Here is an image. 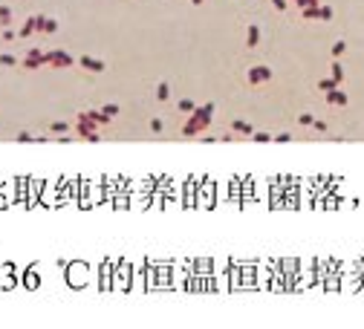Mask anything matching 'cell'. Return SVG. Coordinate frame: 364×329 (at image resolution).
<instances>
[{
    "mask_svg": "<svg viewBox=\"0 0 364 329\" xmlns=\"http://www.w3.org/2000/svg\"><path fill=\"white\" fill-rule=\"evenodd\" d=\"M211 116H214V104L197 107L194 113H191V118L185 122V127H182V133H185V136H197V133H203L205 127L211 125Z\"/></svg>",
    "mask_w": 364,
    "mask_h": 329,
    "instance_id": "6da1fadb",
    "label": "cell"
},
{
    "mask_svg": "<svg viewBox=\"0 0 364 329\" xmlns=\"http://www.w3.org/2000/svg\"><path fill=\"white\" fill-rule=\"evenodd\" d=\"M67 280H70V286H87L90 280V266L87 263H67Z\"/></svg>",
    "mask_w": 364,
    "mask_h": 329,
    "instance_id": "7a4b0ae2",
    "label": "cell"
},
{
    "mask_svg": "<svg viewBox=\"0 0 364 329\" xmlns=\"http://www.w3.org/2000/svg\"><path fill=\"white\" fill-rule=\"evenodd\" d=\"M110 289H122V292H125V289H130V266H127L125 260L119 263V272L113 275V283H110Z\"/></svg>",
    "mask_w": 364,
    "mask_h": 329,
    "instance_id": "3957f363",
    "label": "cell"
},
{
    "mask_svg": "<svg viewBox=\"0 0 364 329\" xmlns=\"http://www.w3.org/2000/svg\"><path fill=\"white\" fill-rule=\"evenodd\" d=\"M46 64H52V67H72V58L64 49H49L46 52Z\"/></svg>",
    "mask_w": 364,
    "mask_h": 329,
    "instance_id": "277c9868",
    "label": "cell"
},
{
    "mask_svg": "<svg viewBox=\"0 0 364 329\" xmlns=\"http://www.w3.org/2000/svg\"><path fill=\"white\" fill-rule=\"evenodd\" d=\"M46 64V52H41V49H29L26 58H23V67L26 70H38V67H44Z\"/></svg>",
    "mask_w": 364,
    "mask_h": 329,
    "instance_id": "5b68a950",
    "label": "cell"
},
{
    "mask_svg": "<svg viewBox=\"0 0 364 329\" xmlns=\"http://www.w3.org/2000/svg\"><path fill=\"white\" fill-rule=\"evenodd\" d=\"M75 130H78V136H84L87 142H98V130H96V125H93V122H84V118H78Z\"/></svg>",
    "mask_w": 364,
    "mask_h": 329,
    "instance_id": "8992f818",
    "label": "cell"
},
{
    "mask_svg": "<svg viewBox=\"0 0 364 329\" xmlns=\"http://www.w3.org/2000/svg\"><path fill=\"white\" fill-rule=\"evenodd\" d=\"M272 78V70H269V67H263V64H260V67H251L249 70V81L251 84H263V81H269Z\"/></svg>",
    "mask_w": 364,
    "mask_h": 329,
    "instance_id": "52a82bcc",
    "label": "cell"
},
{
    "mask_svg": "<svg viewBox=\"0 0 364 329\" xmlns=\"http://www.w3.org/2000/svg\"><path fill=\"white\" fill-rule=\"evenodd\" d=\"M35 23H38V32H46V35L58 32V20H55V18H44V15H35Z\"/></svg>",
    "mask_w": 364,
    "mask_h": 329,
    "instance_id": "ba28073f",
    "label": "cell"
},
{
    "mask_svg": "<svg viewBox=\"0 0 364 329\" xmlns=\"http://www.w3.org/2000/svg\"><path fill=\"white\" fill-rule=\"evenodd\" d=\"M81 67L90 72H104V61H96V58H87V55L81 58Z\"/></svg>",
    "mask_w": 364,
    "mask_h": 329,
    "instance_id": "9c48e42d",
    "label": "cell"
},
{
    "mask_svg": "<svg viewBox=\"0 0 364 329\" xmlns=\"http://www.w3.org/2000/svg\"><path fill=\"white\" fill-rule=\"evenodd\" d=\"M38 283H41V275H38V268H29L26 275H23V286H26V289H35Z\"/></svg>",
    "mask_w": 364,
    "mask_h": 329,
    "instance_id": "30bf717a",
    "label": "cell"
},
{
    "mask_svg": "<svg viewBox=\"0 0 364 329\" xmlns=\"http://www.w3.org/2000/svg\"><path fill=\"white\" fill-rule=\"evenodd\" d=\"M327 101H329V104H338V107H344L347 101H350V98H347L344 93H341V89H332V93H327Z\"/></svg>",
    "mask_w": 364,
    "mask_h": 329,
    "instance_id": "8fae6325",
    "label": "cell"
},
{
    "mask_svg": "<svg viewBox=\"0 0 364 329\" xmlns=\"http://www.w3.org/2000/svg\"><path fill=\"white\" fill-rule=\"evenodd\" d=\"M32 32H38V23H35V18H29L26 23H23V29H20L18 35H20V38H26V35H32Z\"/></svg>",
    "mask_w": 364,
    "mask_h": 329,
    "instance_id": "7c38bea8",
    "label": "cell"
},
{
    "mask_svg": "<svg viewBox=\"0 0 364 329\" xmlns=\"http://www.w3.org/2000/svg\"><path fill=\"white\" fill-rule=\"evenodd\" d=\"M0 26H12V9L9 6H0Z\"/></svg>",
    "mask_w": 364,
    "mask_h": 329,
    "instance_id": "4fadbf2b",
    "label": "cell"
},
{
    "mask_svg": "<svg viewBox=\"0 0 364 329\" xmlns=\"http://www.w3.org/2000/svg\"><path fill=\"white\" fill-rule=\"evenodd\" d=\"M156 98H159V101H168V98H171V87L165 84V81L156 87Z\"/></svg>",
    "mask_w": 364,
    "mask_h": 329,
    "instance_id": "5bb4252c",
    "label": "cell"
},
{
    "mask_svg": "<svg viewBox=\"0 0 364 329\" xmlns=\"http://www.w3.org/2000/svg\"><path fill=\"white\" fill-rule=\"evenodd\" d=\"M258 41H260V29H258V26H249V38H246V44H249V46H258Z\"/></svg>",
    "mask_w": 364,
    "mask_h": 329,
    "instance_id": "9a60e30c",
    "label": "cell"
},
{
    "mask_svg": "<svg viewBox=\"0 0 364 329\" xmlns=\"http://www.w3.org/2000/svg\"><path fill=\"white\" fill-rule=\"evenodd\" d=\"M344 52H347V44H344V41H335V44H332V55H335V58H341Z\"/></svg>",
    "mask_w": 364,
    "mask_h": 329,
    "instance_id": "2e32d148",
    "label": "cell"
},
{
    "mask_svg": "<svg viewBox=\"0 0 364 329\" xmlns=\"http://www.w3.org/2000/svg\"><path fill=\"white\" fill-rule=\"evenodd\" d=\"M0 64H3V67H15V64H18V58H15V55H9V52H3V55H0Z\"/></svg>",
    "mask_w": 364,
    "mask_h": 329,
    "instance_id": "e0dca14e",
    "label": "cell"
},
{
    "mask_svg": "<svg viewBox=\"0 0 364 329\" xmlns=\"http://www.w3.org/2000/svg\"><path fill=\"white\" fill-rule=\"evenodd\" d=\"M329 78L335 81V84H338L341 78H344V70H341V64H332V75H329Z\"/></svg>",
    "mask_w": 364,
    "mask_h": 329,
    "instance_id": "ac0fdd59",
    "label": "cell"
},
{
    "mask_svg": "<svg viewBox=\"0 0 364 329\" xmlns=\"http://www.w3.org/2000/svg\"><path fill=\"white\" fill-rule=\"evenodd\" d=\"M318 87L324 89V93H332V89H335L338 84H335V81H332V78H324V81H321V84H318Z\"/></svg>",
    "mask_w": 364,
    "mask_h": 329,
    "instance_id": "d6986e66",
    "label": "cell"
},
{
    "mask_svg": "<svg viewBox=\"0 0 364 329\" xmlns=\"http://www.w3.org/2000/svg\"><path fill=\"white\" fill-rule=\"evenodd\" d=\"M231 127H234L237 133H246V136L251 133V125H246V122H234V125H231Z\"/></svg>",
    "mask_w": 364,
    "mask_h": 329,
    "instance_id": "ffe728a7",
    "label": "cell"
},
{
    "mask_svg": "<svg viewBox=\"0 0 364 329\" xmlns=\"http://www.w3.org/2000/svg\"><path fill=\"white\" fill-rule=\"evenodd\" d=\"M179 110H182V113H194L197 107H194V101H188V98H185V101H179Z\"/></svg>",
    "mask_w": 364,
    "mask_h": 329,
    "instance_id": "44dd1931",
    "label": "cell"
},
{
    "mask_svg": "<svg viewBox=\"0 0 364 329\" xmlns=\"http://www.w3.org/2000/svg\"><path fill=\"white\" fill-rule=\"evenodd\" d=\"M101 113H104L107 118H113V116H119V107H116V104H107L104 110H101Z\"/></svg>",
    "mask_w": 364,
    "mask_h": 329,
    "instance_id": "7402d4cb",
    "label": "cell"
},
{
    "mask_svg": "<svg viewBox=\"0 0 364 329\" xmlns=\"http://www.w3.org/2000/svg\"><path fill=\"white\" fill-rule=\"evenodd\" d=\"M318 18H321V20H329V18H332V9H329V6H321V9H318Z\"/></svg>",
    "mask_w": 364,
    "mask_h": 329,
    "instance_id": "603a6c76",
    "label": "cell"
},
{
    "mask_svg": "<svg viewBox=\"0 0 364 329\" xmlns=\"http://www.w3.org/2000/svg\"><path fill=\"white\" fill-rule=\"evenodd\" d=\"M298 122H301V125H315V118H312L310 113H301V116H298Z\"/></svg>",
    "mask_w": 364,
    "mask_h": 329,
    "instance_id": "cb8c5ba5",
    "label": "cell"
},
{
    "mask_svg": "<svg viewBox=\"0 0 364 329\" xmlns=\"http://www.w3.org/2000/svg\"><path fill=\"white\" fill-rule=\"evenodd\" d=\"M18 142L29 144V142H35V136H32V133H18Z\"/></svg>",
    "mask_w": 364,
    "mask_h": 329,
    "instance_id": "d4e9b609",
    "label": "cell"
},
{
    "mask_svg": "<svg viewBox=\"0 0 364 329\" xmlns=\"http://www.w3.org/2000/svg\"><path fill=\"white\" fill-rule=\"evenodd\" d=\"M272 142H281V144H284V142H292V136H289V133H281V136H275Z\"/></svg>",
    "mask_w": 364,
    "mask_h": 329,
    "instance_id": "484cf974",
    "label": "cell"
},
{
    "mask_svg": "<svg viewBox=\"0 0 364 329\" xmlns=\"http://www.w3.org/2000/svg\"><path fill=\"white\" fill-rule=\"evenodd\" d=\"M52 130H55V133H67V125H64V122H55Z\"/></svg>",
    "mask_w": 364,
    "mask_h": 329,
    "instance_id": "4316f807",
    "label": "cell"
},
{
    "mask_svg": "<svg viewBox=\"0 0 364 329\" xmlns=\"http://www.w3.org/2000/svg\"><path fill=\"white\" fill-rule=\"evenodd\" d=\"M255 142H272V136L269 133H255Z\"/></svg>",
    "mask_w": 364,
    "mask_h": 329,
    "instance_id": "83f0119b",
    "label": "cell"
},
{
    "mask_svg": "<svg viewBox=\"0 0 364 329\" xmlns=\"http://www.w3.org/2000/svg\"><path fill=\"white\" fill-rule=\"evenodd\" d=\"M275 9H281V12H284V9H286V0H275Z\"/></svg>",
    "mask_w": 364,
    "mask_h": 329,
    "instance_id": "f1b7e54d",
    "label": "cell"
}]
</instances>
